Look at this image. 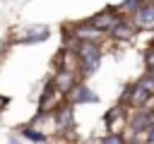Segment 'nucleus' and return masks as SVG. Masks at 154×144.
Masks as SVG:
<instances>
[{
	"label": "nucleus",
	"mask_w": 154,
	"mask_h": 144,
	"mask_svg": "<svg viewBox=\"0 0 154 144\" xmlns=\"http://www.w3.org/2000/svg\"><path fill=\"white\" fill-rule=\"evenodd\" d=\"M70 31H72V38H75V41H91V43H106V41H108L106 34L99 31L96 26H91L87 19L72 22V24H70Z\"/></svg>",
	"instance_id": "423d86ee"
},
{
	"label": "nucleus",
	"mask_w": 154,
	"mask_h": 144,
	"mask_svg": "<svg viewBox=\"0 0 154 144\" xmlns=\"http://www.w3.org/2000/svg\"><path fill=\"white\" fill-rule=\"evenodd\" d=\"M65 101L72 103V106H82V103H96L99 96H96V91H91V89L87 86L84 79H79V82L65 94Z\"/></svg>",
	"instance_id": "6e6552de"
},
{
	"label": "nucleus",
	"mask_w": 154,
	"mask_h": 144,
	"mask_svg": "<svg viewBox=\"0 0 154 144\" xmlns=\"http://www.w3.org/2000/svg\"><path fill=\"white\" fill-rule=\"evenodd\" d=\"M75 53H77V74L79 79H89L91 74H96L101 58H103V43H91V41H77L75 43Z\"/></svg>",
	"instance_id": "f257e3e1"
},
{
	"label": "nucleus",
	"mask_w": 154,
	"mask_h": 144,
	"mask_svg": "<svg viewBox=\"0 0 154 144\" xmlns=\"http://www.w3.org/2000/svg\"><path fill=\"white\" fill-rule=\"evenodd\" d=\"M99 144H128V139H125L123 132H106L99 139Z\"/></svg>",
	"instance_id": "4468645a"
},
{
	"label": "nucleus",
	"mask_w": 154,
	"mask_h": 144,
	"mask_svg": "<svg viewBox=\"0 0 154 144\" xmlns=\"http://www.w3.org/2000/svg\"><path fill=\"white\" fill-rule=\"evenodd\" d=\"M51 36V31L46 26H31L26 31H19V36L14 38L17 43H36V41H46Z\"/></svg>",
	"instance_id": "9b49d317"
},
{
	"label": "nucleus",
	"mask_w": 154,
	"mask_h": 144,
	"mask_svg": "<svg viewBox=\"0 0 154 144\" xmlns=\"http://www.w3.org/2000/svg\"><path fill=\"white\" fill-rule=\"evenodd\" d=\"M152 46H154V38H152Z\"/></svg>",
	"instance_id": "6ab92c4d"
},
{
	"label": "nucleus",
	"mask_w": 154,
	"mask_h": 144,
	"mask_svg": "<svg viewBox=\"0 0 154 144\" xmlns=\"http://www.w3.org/2000/svg\"><path fill=\"white\" fill-rule=\"evenodd\" d=\"M19 134H22L24 139L34 142V144H46V142H48V134H46L43 130H38L36 125H24V127L19 130Z\"/></svg>",
	"instance_id": "f8f14e48"
},
{
	"label": "nucleus",
	"mask_w": 154,
	"mask_h": 144,
	"mask_svg": "<svg viewBox=\"0 0 154 144\" xmlns=\"http://www.w3.org/2000/svg\"><path fill=\"white\" fill-rule=\"evenodd\" d=\"M137 82H140V84H142V86H144V89H147V91L154 96V72L144 70V72H142V77H140Z\"/></svg>",
	"instance_id": "2eb2a0df"
},
{
	"label": "nucleus",
	"mask_w": 154,
	"mask_h": 144,
	"mask_svg": "<svg viewBox=\"0 0 154 144\" xmlns=\"http://www.w3.org/2000/svg\"><path fill=\"white\" fill-rule=\"evenodd\" d=\"M128 115H130V110H128L123 103L111 106V108L103 113V127H106V132H125V127H128Z\"/></svg>",
	"instance_id": "39448f33"
},
{
	"label": "nucleus",
	"mask_w": 154,
	"mask_h": 144,
	"mask_svg": "<svg viewBox=\"0 0 154 144\" xmlns=\"http://www.w3.org/2000/svg\"><path fill=\"white\" fill-rule=\"evenodd\" d=\"M144 144H154V125H149L144 130Z\"/></svg>",
	"instance_id": "f3484780"
},
{
	"label": "nucleus",
	"mask_w": 154,
	"mask_h": 144,
	"mask_svg": "<svg viewBox=\"0 0 154 144\" xmlns=\"http://www.w3.org/2000/svg\"><path fill=\"white\" fill-rule=\"evenodd\" d=\"M142 60H144V70L154 72V46H152V43H149V48H144V53H142Z\"/></svg>",
	"instance_id": "dca6fc26"
},
{
	"label": "nucleus",
	"mask_w": 154,
	"mask_h": 144,
	"mask_svg": "<svg viewBox=\"0 0 154 144\" xmlns=\"http://www.w3.org/2000/svg\"><path fill=\"white\" fill-rule=\"evenodd\" d=\"M130 19L137 26V31H154V0H144L130 14Z\"/></svg>",
	"instance_id": "0eeeda50"
},
{
	"label": "nucleus",
	"mask_w": 154,
	"mask_h": 144,
	"mask_svg": "<svg viewBox=\"0 0 154 144\" xmlns=\"http://www.w3.org/2000/svg\"><path fill=\"white\" fill-rule=\"evenodd\" d=\"M53 120H55V134L63 139H75L77 137V118H75V106L63 101L55 110H53Z\"/></svg>",
	"instance_id": "f03ea898"
},
{
	"label": "nucleus",
	"mask_w": 154,
	"mask_h": 144,
	"mask_svg": "<svg viewBox=\"0 0 154 144\" xmlns=\"http://www.w3.org/2000/svg\"><path fill=\"white\" fill-rule=\"evenodd\" d=\"M137 26L132 24V19L130 17H125V14H120L118 19H116V24L106 31V38L108 41H113V43H132L135 38H137Z\"/></svg>",
	"instance_id": "7ed1b4c3"
},
{
	"label": "nucleus",
	"mask_w": 154,
	"mask_h": 144,
	"mask_svg": "<svg viewBox=\"0 0 154 144\" xmlns=\"http://www.w3.org/2000/svg\"><path fill=\"white\" fill-rule=\"evenodd\" d=\"M142 2H144V0H123V2H120V5H116V7H118V12H120V14L130 17V14H132Z\"/></svg>",
	"instance_id": "ddd939ff"
},
{
	"label": "nucleus",
	"mask_w": 154,
	"mask_h": 144,
	"mask_svg": "<svg viewBox=\"0 0 154 144\" xmlns=\"http://www.w3.org/2000/svg\"><path fill=\"white\" fill-rule=\"evenodd\" d=\"M7 144H22V142H19L17 137H10V139H7Z\"/></svg>",
	"instance_id": "a211bd4d"
},
{
	"label": "nucleus",
	"mask_w": 154,
	"mask_h": 144,
	"mask_svg": "<svg viewBox=\"0 0 154 144\" xmlns=\"http://www.w3.org/2000/svg\"><path fill=\"white\" fill-rule=\"evenodd\" d=\"M63 101H65V94L58 91L55 84H53V79L48 77V79L43 82L41 94H38V113H53Z\"/></svg>",
	"instance_id": "20e7f679"
},
{
	"label": "nucleus",
	"mask_w": 154,
	"mask_h": 144,
	"mask_svg": "<svg viewBox=\"0 0 154 144\" xmlns=\"http://www.w3.org/2000/svg\"><path fill=\"white\" fill-rule=\"evenodd\" d=\"M120 17V12H118V7H113V5H108V7H103L101 12H96V14H91V17H87V22L91 24V26H96L99 31H108L113 24H116V19Z\"/></svg>",
	"instance_id": "1a4fd4ad"
},
{
	"label": "nucleus",
	"mask_w": 154,
	"mask_h": 144,
	"mask_svg": "<svg viewBox=\"0 0 154 144\" xmlns=\"http://www.w3.org/2000/svg\"><path fill=\"white\" fill-rule=\"evenodd\" d=\"M51 79H53V84H55V89H58V91L67 94V91L79 82V74H77V72H72V70H55Z\"/></svg>",
	"instance_id": "9d476101"
}]
</instances>
